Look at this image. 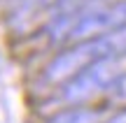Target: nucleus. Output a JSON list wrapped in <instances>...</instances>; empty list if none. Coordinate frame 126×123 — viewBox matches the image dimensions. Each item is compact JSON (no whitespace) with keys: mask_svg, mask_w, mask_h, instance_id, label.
I'll list each match as a JSON object with an SVG mask.
<instances>
[{"mask_svg":"<svg viewBox=\"0 0 126 123\" xmlns=\"http://www.w3.org/2000/svg\"><path fill=\"white\" fill-rule=\"evenodd\" d=\"M126 70V54L124 56H110L100 58L82 67L75 77H70L65 84L59 86V98L65 107L72 105H89L94 98L103 95L108 86L114 81L117 74Z\"/></svg>","mask_w":126,"mask_h":123,"instance_id":"obj_1","label":"nucleus"},{"mask_svg":"<svg viewBox=\"0 0 126 123\" xmlns=\"http://www.w3.org/2000/svg\"><path fill=\"white\" fill-rule=\"evenodd\" d=\"M105 114L103 109L91 105H72L65 107V109L56 112L47 123H103Z\"/></svg>","mask_w":126,"mask_h":123,"instance_id":"obj_2","label":"nucleus"},{"mask_svg":"<svg viewBox=\"0 0 126 123\" xmlns=\"http://www.w3.org/2000/svg\"><path fill=\"white\" fill-rule=\"evenodd\" d=\"M103 100L110 107H126V70L114 77V81L103 93Z\"/></svg>","mask_w":126,"mask_h":123,"instance_id":"obj_3","label":"nucleus"},{"mask_svg":"<svg viewBox=\"0 0 126 123\" xmlns=\"http://www.w3.org/2000/svg\"><path fill=\"white\" fill-rule=\"evenodd\" d=\"M103 123H126V107H117L108 119H103Z\"/></svg>","mask_w":126,"mask_h":123,"instance_id":"obj_4","label":"nucleus"},{"mask_svg":"<svg viewBox=\"0 0 126 123\" xmlns=\"http://www.w3.org/2000/svg\"><path fill=\"white\" fill-rule=\"evenodd\" d=\"M0 67H2V58H0Z\"/></svg>","mask_w":126,"mask_h":123,"instance_id":"obj_5","label":"nucleus"}]
</instances>
